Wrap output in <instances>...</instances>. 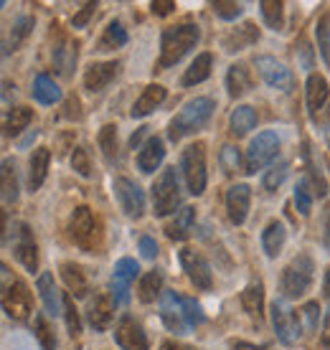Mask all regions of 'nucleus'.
I'll list each match as a JSON object with an SVG mask.
<instances>
[{"instance_id": "52", "label": "nucleus", "mask_w": 330, "mask_h": 350, "mask_svg": "<svg viewBox=\"0 0 330 350\" xmlns=\"http://www.w3.org/2000/svg\"><path fill=\"white\" fill-rule=\"evenodd\" d=\"M300 317L305 320V327L313 333V330H318V317H320V305L318 302H307V305L300 310Z\"/></svg>"}, {"instance_id": "29", "label": "nucleus", "mask_w": 330, "mask_h": 350, "mask_svg": "<svg viewBox=\"0 0 330 350\" xmlns=\"http://www.w3.org/2000/svg\"><path fill=\"white\" fill-rule=\"evenodd\" d=\"M287 241V228L282 221H270L267 228L262 231V249H264V254L275 259V256L282 252V246Z\"/></svg>"}, {"instance_id": "17", "label": "nucleus", "mask_w": 330, "mask_h": 350, "mask_svg": "<svg viewBox=\"0 0 330 350\" xmlns=\"http://www.w3.org/2000/svg\"><path fill=\"white\" fill-rule=\"evenodd\" d=\"M249 203H252V188L249 185H231L226 193V211H229V221L234 226H242L249 213Z\"/></svg>"}, {"instance_id": "28", "label": "nucleus", "mask_w": 330, "mask_h": 350, "mask_svg": "<svg viewBox=\"0 0 330 350\" xmlns=\"http://www.w3.org/2000/svg\"><path fill=\"white\" fill-rule=\"evenodd\" d=\"M252 87H254V79H252V71H249L246 64H234V66H229V74H226V89H229V94L236 99V96L246 94Z\"/></svg>"}, {"instance_id": "3", "label": "nucleus", "mask_w": 330, "mask_h": 350, "mask_svg": "<svg viewBox=\"0 0 330 350\" xmlns=\"http://www.w3.org/2000/svg\"><path fill=\"white\" fill-rule=\"evenodd\" d=\"M69 237L81 252L94 254L99 249V244H102V226H99L97 216L92 213V208H87V206L74 208L69 219Z\"/></svg>"}, {"instance_id": "40", "label": "nucleus", "mask_w": 330, "mask_h": 350, "mask_svg": "<svg viewBox=\"0 0 330 350\" xmlns=\"http://www.w3.org/2000/svg\"><path fill=\"white\" fill-rule=\"evenodd\" d=\"M99 148H102V155H105L107 163H114V160H117L120 142H117V127H114V124H105V127L99 130Z\"/></svg>"}, {"instance_id": "46", "label": "nucleus", "mask_w": 330, "mask_h": 350, "mask_svg": "<svg viewBox=\"0 0 330 350\" xmlns=\"http://www.w3.org/2000/svg\"><path fill=\"white\" fill-rule=\"evenodd\" d=\"M295 206H297V211H300L303 216H310V211H313V193H310V183H307V178L297 183Z\"/></svg>"}, {"instance_id": "1", "label": "nucleus", "mask_w": 330, "mask_h": 350, "mask_svg": "<svg viewBox=\"0 0 330 350\" xmlns=\"http://www.w3.org/2000/svg\"><path fill=\"white\" fill-rule=\"evenodd\" d=\"M199 26L196 23H181V26H170L163 31L160 38V59L155 64V71H165L175 66L193 46L199 44Z\"/></svg>"}, {"instance_id": "50", "label": "nucleus", "mask_w": 330, "mask_h": 350, "mask_svg": "<svg viewBox=\"0 0 330 350\" xmlns=\"http://www.w3.org/2000/svg\"><path fill=\"white\" fill-rule=\"evenodd\" d=\"M71 167L77 170L81 178H89L92 175V163H89V152L81 145L79 148H74V152H71Z\"/></svg>"}, {"instance_id": "44", "label": "nucleus", "mask_w": 330, "mask_h": 350, "mask_svg": "<svg viewBox=\"0 0 330 350\" xmlns=\"http://www.w3.org/2000/svg\"><path fill=\"white\" fill-rule=\"evenodd\" d=\"M218 163H221L226 175L239 173V170H242V155H239V148H234V145H224V148H221V155H218Z\"/></svg>"}, {"instance_id": "5", "label": "nucleus", "mask_w": 330, "mask_h": 350, "mask_svg": "<svg viewBox=\"0 0 330 350\" xmlns=\"http://www.w3.org/2000/svg\"><path fill=\"white\" fill-rule=\"evenodd\" d=\"M181 206V180L175 167H165L153 183V211L155 216H168Z\"/></svg>"}, {"instance_id": "49", "label": "nucleus", "mask_w": 330, "mask_h": 350, "mask_svg": "<svg viewBox=\"0 0 330 350\" xmlns=\"http://www.w3.org/2000/svg\"><path fill=\"white\" fill-rule=\"evenodd\" d=\"M64 315H66V327H69V335L77 338L81 333V325H79L77 307H74V297L71 295H64Z\"/></svg>"}, {"instance_id": "22", "label": "nucleus", "mask_w": 330, "mask_h": 350, "mask_svg": "<svg viewBox=\"0 0 330 350\" xmlns=\"http://www.w3.org/2000/svg\"><path fill=\"white\" fill-rule=\"evenodd\" d=\"M165 96H168V92H165V87H160V84H150V87H145L142 89V94L135 99V105H132V109H130L132 120L148 117L153 109H157V107L163 105Z\"/></svg>"}, {"instance_id": "54", "label": "nucleus", "mask_w": 330, "mask_h": 350, "mask_svg": "<svg viewBox=\"0 0 330 350\" xmlns=\"http://www.w3.org/2000/svg\"><path fill=\"white\" fill-rule=\"evenodd\" d=\"M140 254L145 256V259H155L157 256V244L153 237H142L140 239Z\"/></svg>"}, {"instance_id": "35", "label": "nucleus", "mask_w": 330, "mask_h": 350, "mask_svg": "<svg viewBox=\"0 0 330 350\" xmlns=\"http://www.w3.org/2000/svg\"><path fill=\"white\" fill-rule=\"evenodd\" d=\"M0 188H3V203H5V206L18 201V178H16V163H13V160H3Z\"/></svg>"}, {"instance_id": "45", "label": "nucleus", "mask_w": 330, "mask_h": 350, "mask_svg": "<svg viewBox=\"0 0 330 350\" xmlns=\"http://www.w3.org/2000/svg\"><path fill=\"white\" fill-rule=\"evenodd\" d=\"M34 327H36V338L44 345V350H56V335H53V327L49 325V320L44 315H36Z\"/></svg>"}, {"instance_id": "25", "label": "nucleus", "mask_w": 330, "mask_h": 350, "mask_svg": "<svg viewBox=\"0 0 330 350\" xmlns=\"http://www.w3.org/2000/svg\"><path fill=\"white\" fill-rule=\"evenodd\" d=\"M305 94H307V109H310V114L315 117V114L325 107V102H328V96H330V87H328V81H325V77L310 74V77H307Z\"/></svg>"}, {"instance_id": "26", "label": "nucleus", "mask_w": 330, "mask_h": 350, "mask_svg": "<svg viewBox=\"0 0 330 350\" xmlns=\"http://www.w3.org/2000/svg\"><path fill=\"white\" fill-rule=\"evenodd\" d=\"M193 224H196V208L193 206H183L175 213V219L165 226V234H168V239H173V241H183V239L191 237Z\"/></svg>"}, {"instance_id": "38", "label": "nucleus", "mask_w": 330, "mask_h": 350, "mask_svg": "<svg viewBox=\"0 0 330 350\" xmlns=\"http://www.w3.org/2000/svg\"><path fill=\"white\" fill-rule=\"evenodd\" d=\"M127 44V31L122 28L120 21H112L110 26L105 28V33L97 44V51H112V49H120V46Z\"/></svg>"}, {"instance_id": "23", "label": "nucleus", "mask_w": 330, "mask_h": 350, "mask_svg": "<svg viewBox=\"0 0 330 350\" xmlns=\"http://www.w3.org/2000/svg\"><path fill=\"white\" fill-rule=\"evenodd\" d=\"M49 163H51V150L36 148L28 158V188L38 191L44 185L46 175H49Z\"/></svg>"}, {"instance_id": "18", "label": "nucleus", "mask_w": 330, "mask_h": 350, "mask_svg": "<svg viewBox=\"0 0 330 350\" xmlns=\"http://www.w3.org/2000/svg\"><path fill=\"white\" fill-rule=\"evenodd\" d=\"M117 74H120V62L92 64V66L84 71V89L92 92V94H97V92H102Z\"/></svg>"}, {"instance_id": "41", "label": "nucleus", "mask_w": 330, "mask_h": 350, "mask_svg": "<svg viewBox=\"0 0 330 350\" xmlns=\"http://www.w3.org/2000/svg\"><path fill=\"white\" fill-rule=\"evenodd\" d=\"M31 28H34V18L31 16H21L13 23V31H10V38H8V44H5V53L10 51H18V46L26 41V36L31 33Z\"/></svg>"}, {"instance_id": "43", "label": "nucleus", "mask_w": 330, "mask_h": 350, "mask_svg": "<svg viewBox=\"0 0 330 350\" xmlns=\"http://www.w3.org/2000/svg\"><path fill=\"white\" fill-rule=\"evenodd\" d=\"M315 36H318V49H320L322 62L330 66V13H322V18L315 26Z\"/></svg>"}, {"instance_id": "27", "label": "nucleus", "mask_w": 330, "mask_h": 350, "mask_svg": "<svg viewBox=\"0 0 330 350\" xmlns=\"http://www.w3.org/2000/svg\"><path fill=\"white\" fill-rule=\"evenodd\" d=\"M61 277L66 282V287H69V295L71 297H87L89 292V280L84 269L74 262H64L61 264Z\"/></svg>"}, {"instance_id": "21", "label": "nucleus", "mask_w": 330, "mask_h": 350, "mask_svg": "<svg viewBox=\"0 0 330 350\" xmlns=\"http://www.w3.org/2000/svg\"><path fill=\"white\" fill-rule=\"evenodd\" d=\"M87 317H89V325L94 327L97 333H105L107 327L112 325V317H114L112 297H110V295H97V297L89 302Z\"/></svg>"}, {"instance_id": "19", "label": "nucleus", "mask_w": 330, "mask_h": 350, "mask_svg": "<svg viewBox=\"0 0 330 350\" xmlns=\"http://www.w3.org/2000/svg\"><path fill=\"white\" fill-rule=\"evenodd\" d=\"M77 41H71L69 36L59 33V38H56V44H53V53H51V62L53 66H56V71L59 74H64V77H69L71 69L77 66Z\"/></svg>"}, {"instance_id": "31", "label": "nucleus", "mask_w": 330, "mask_h": 350, "mask_svg": "<svg viewBox=\"0 0 330 350\" xmlns=\"http://www.w3.org/2000/svg\"><path fill=\"white\" fill-rule=\"evenodd\" d=\"M242 307L246 310V315L254 317V320L259 323L262 315H264V284H262L259 280L252 282V284L242 292Z\"/></svg>"}, {"instance_id": "62", "label": "nucleus", "mask_w": 330, "mask_h": 350, "mask_svg": "<svg viewBox=\"0 0 330 350\" xmlns=\"http://www.w3.org/2000/svg\"><path fill=\"white\" fill-rule=\"evenodd\" d=\"M322 342L330 348V315H328V320H325V333H322Z\"/></svg>"}, {"instance_id": "15", "label": "nucleus", "mask_w": 330, "mask_h": 350, "mask_svg": "<svg viewBox=\"0 0 330 350\" xmlns=\"http://www.w3.org/2000/svg\"><path fill=\"white\" fill-rule=\"evenodd\" d=\"M114 340L122 350H148V335L135 317L125 315L114 327Z\"/></svg>"}, {"instance_id": "60", "label": "nucleus", "mask_w": 330, "mask_h": 350, "mask_svg": "<svg viewBox=\"0 0 330 350\" xmlns=\"http://www.w3.org/2000/svg\"><path fill=\"white\" fill-rule=\"evenodd\" d=\"M163 350H196V348H188V345H181V342H165Z\"/></svg>"}, {"instance_id": "14", "label": "nucleus", "mask_w": 330, "mask_h": 350, "mask_svg": "<svg viewBox=\"0 0 330 350\" xmlns=\"http://www.w3.org/2000/svg\"><path fill=\"white\" fill-rule=\"evenodd\" d=\"M138 274H140V267L130 256H125V259H120V262L114 264L112 284H110V287H112L114 305H127V302H130V287Z\"/></svg>"}, {"instance_id": "2", "label": "nucleus", "mask_w": 330, "mask_h": 350, "mask_svg": "<svg viewBox=\"0 0 330 350\" xmlns=\"http://www.w3.org/2000/svg\"><path fill=\"white\" fill-rule=\"evenodd\" d=\"M214 109H216V102L211 96H196L191 102H186L181 112L175 114L173 120H170V124H168V137H170V142H178L186 135H193L196 130L206 127Z\"/></svg>"}, {"instance_id": "16", "label": "nucleus", "mask_w": 330, "mask_h": 350, "mask_svg": "<svg viewBox=\"0 0 330 350\" xmlns=\"http://www.w3.org/2000/svg\"><path fill=\"white\" fill-rule=\"evenodd\" d=\"M160 320H163L165 327L175 335H183L191 330L188 323H186V315H183L181 295H175V292H163V297H160Z\"/></svg>"}, {"instance_id": "59", "label": "nucleus", "mask_w": 330, "mask_h": 350, "mask_svg": "<svg viewBox=\"0 0 330 350\" xmlns=\"http://www.w3.org/2000/svg\"><path fill=\"white\" fill-rule=\"evenodd\" d=\"M322 226H325V246H328V252H330V208L325 211V224H322Z\"/></svg>"}, {"instance_id": "11", "label": "nucleus", "mask_w": 330, "mask_h": 350, "mask_svg": "<svg viewBox=\"0 0 330 350\" xmlns=\"http://www.w3.org/2000/svg\"><path fill=\"white\" fill-rule=\"evenodd\" d=\"M254 66L259 71V77L267 81V87L277 89V92H292L295 89V77L287 69L285 64L277 62L275 56H257Z\"/></svg>"}, {"instance_id": "58", "label": "nucleus", "mask_w": 330, "mask_h": 350, "mask_svg": "<svg viewBox=\"0 0 330 350\" xmlns=\"http://www.w3.org/2000/svg\"><path fill=\"white\" fill-rule=\"evenodd\" d=\"M234 350H270L267 345H252V342H234Z\"/></svg>"}, {"instance_id": "8", "label": "nucleus", "mask_w": 330, "mask_h": 350, "mask_svg": "<svg viewBox=\"0 0 330 350\" xmlns=\"http://www.w3.org/2000/svg\"><path fill=\"white\" fill-rule=\"evenodd\" d=\"M277 152H279L277 132H272V130L259 132V135L249 142L246 158H244V173L254 175L257 170H262L264 165H270L272 160L277 158Z\"/></svg>"}, {"instance_id": "6", "label": "nucleus", "mask_w": 330, "mask_h": 350, "mask_svg": "<svg viewBox=\"0 0 330 350\" xmlns=\"http://www.w3.org/2000/svg\"><path fill=\"white\" fill-rule=\"evenodd\" d=\"M181 170L191 196H201L206 191V145L203 142H193L183 150Z\"/></svg>"}, {"instance_id": "53", "label": "nucleus", "mask_w": 330, "mask_h": 350, "mask_svg": "<svg viewBox=\"0 0 330 350\" xmlns=\"http://www.w3.org/2000/svg\"><path fill=\"white\" fill-rule=\"evenodd\" d=\"M94 10H97V3H87V5L79 10L77 16H74V28H84V26H87V21L94 16Z\"/></svg>"}, {"instance_id": "12", "label": "nucleus", "mask_w": 330, "mask_h": 350, "mask_svg": "<svg viewBox=\"0 0 330 350\" xmlns=\"http://www.w3.org/2000/svg\"><path fill=\"white\" fill-rule=\"evenodd\" d=\"M10 231H13V254H16V259L28 271H36L38 269V246H36L31 226L23 224V221H16Z\"/></svg>"}, {"instance_id": "51", "label": "nucleus", "mask_w": 330, "mask_h": 350, "mask_svg": "<svg viewBox=\"0 0 330 350\" xmlns=\"http://www.w3.org/2000/svg\"><path fill=\"white\" fill-rule=\"evenodd\" d=\"M305 158H307V170H310V180H313L315 196H318V198H325V196H328V183H325V178L320 175L318 165L310 160V152H305Z\"/></svg>"}, {"instance_id": "34", "label": "nucleus", "mask_w": 330, "mask_h": 350, "mask_svg": "<svg viewBox=\"0 0 330 350\" xmlns=\"http://www.w3.org/2000/svg\"><path fill=\"white\" fill-rule=\"evenodd\" d=\"M160 295H163V271L153 269V271H148L142 280H140L138 297H140V302L150 305V302H155Z\"/></svg>"}, {"instance_id": "57", "label": "nucleus", "mask_w": 330, "mask_h": 350, "mask_svg": "<svg viewBox=\"0 0 330 350\" xmlns=\"http://www.w3.org/2000/svg\"><path fill=\"white\" fill-rule=\"evenodd\" d=\"M150 8H153L155 16H168V13H173L175 0H153V3H150Z\"/></svg>"}, {"instance_id": "32", "label": "nucleus", "mask_w": 330, "mask_h": 350, "mask_svg": "<svg viewBox=\"0 0 330 350\" xmlns=\"http://www.w3.org/2000/svg\"><path fill=\"white\" fill-rule=\"evenodd\" d=\"M36 289H38V295H41V302H44L46 312L53 317L59 315L61 299H59V289H56V284H53V274L44 271V274L38 277V282H36Z\"/></svg>"}, {"instance_id": "33", "label": "nucleus", "mask_w": 330, "mask_h": 350, "mask_svg": "<svg viewBox=\"0 0 330 350\" xmlns=\"http://www.w3.org/2000/svg\"><path fill=\"white\" fill-rule=\"evenodd\" d=\"M211 66H214V56L211 53H199L196 62L183 74V87H193V84L206 81L211 77Z\"/></svg>"}, {"instance_id": "37", "label": "nucleus", "mask_w": 330, "mask_h": 350, "mask_svg": "<svg viewBox=\"0 0 330 350\" xmlns=\"http://www.w3.org/2000/svg\"><path fill=\"white\" fill-rule=\"evenodd\" d=\"M34 96H36V102H41V105H56L61 99V89L56 87V81H53L51 77L38 74L34 81Z\"/></svg>"}, {"instance_id": "20", "label": "nucleus", "mask_w": 330, "mask_h": 350, "mask_svg": "<svg viewBox=\"0 0 330 350\" xmlns=\"http://www.w3.org/2000/svg\"><path fill=\"white\" fill-rule=\"evenodd\" d=\"M257 41H259V28L246 21V23H242L239 28L229 31V33L221 38V46H224V51L236 53V51H244V49L254 46Z\"/></svg>"}, {"instance_id": "42", "label": "nucleus", "mask_w": 330, "mask_h": 350, "mask_svg": "<svg viewBox=\"0 0 330 350\" xmlns=\"http://www.w3.org/2000/svg\"><path fill=\"white\" fill-rule=\"evenodd\" d=\"M287 173H290V163L287 160H279L277 165H272L267 173H264V178H262V188L267 193H275L279 188V185L285 183Z\"/></svg>"}, {"instance_id": "10", "label": "nucleus", "mask_w": 330, "mask_h": 350, "mask_svg": "<svg viewBox=\"0 0 330 350\" xmlns=\"http://www.w3.org/2000/svg\"><path fill=\"white\" fill-rule=\"evenodd\" d=\"M114 196H117V201H120V208L125 211V216L127 219H142V213H145V193L140 191V185L130 178H114Z\"/></svg>"}, {"instance_id": "24", "label": "nucleus", "mask_w": 330, "mask_h": 350, "mask_svg": "<svg viewBox=\"0 0 330 350\" xmlns=\"http://www.w3.org/2000/svg\"><path fill=\"white\" fill-rule=\"evenodd\" d=\"M165 158V145L160 137H148V142L138 152V167L142 173H155Z\"/></svg>"}, {"instance_id": "61", "label": "nucleus", "mask_w": 330, "mask_h": 350, "mask_svg": "<svg viewBox=\"0 0 330 350\" xmlns=\"http://www.w3.org/2000/svg\"><path fill=\"white\" fill-rule=\"evenodd\" d=\"M322 292H325V297L330 299V267L325 269V280H322Z\"/></svg>"}, {"instance_id": "47", "label": "nucleus", "mask_w": 330, "mask_h": 350, "mask_svg": "<svg viewBox=\"0 0 330 350\" xmlns=\"http://www.w3.org/2000/svg\"><path fill=\"white\" fill-rule=\"evenodd\" d=\"M214 13H216L218 18H224V21H234V18L242 16V3H236V0H216L214 5Z\"/></svg>"}, {"instance_id": "13", "label": "nucleus", "mask_w": 330, "mask_h": 350, "mask_svg": "<svg viewBox=\"0 0 330 350\" xmlns=\"http://www.w3.org/2000/svg\"><path fill=\"white\" fill-rule=\"evenodd\" d=\"M181 267L183 271L188 274V280L196 289H203L209 292L214 287V271H211L206 256L196 252V249H183L181 252Z\"/></svg>"}, {"instance_id": "36", "label": "nucleus", "mask_w": 330, "mask_h": 350, "mask_svg": "<svg viewBox=\"0 0 330 350\" xmlns=\"http://www.w3.org/2000/svg\"><path fill=\"white\" fill-rule=\"evenodd\" d=\"M31 122H34V109H28V107H13L5 114V135L8 137H18Z\"/></svg>"}, {"instance_id": "55", "label": "nucleus", "mask_w": 330, "mask_h": 350, "mask_svg": "<svg viewBox=\"0 0 330 350\" xmlns=\"http://www.w3.org/2000/svg\"><path fill=\"white\" fill-rule=\"evenodd\" d=\"M61 117H64V120H79V117H81V112H79V99H77V96H69V99H66V105H64V112H61Z\"/></svg>"}, {"instance_id": "9", "label": "nucleus", "mask_w": 330, "mask_h": 350, "mask_svg": "<svg viewBox=\"0 0 330 350\" xmlns=\"http://www.w3.org/2000/svg\"><path fill=\"white\" fill-rule=\"evenodd\" d=\"M3 310L10 320L16 323H26L31 312H34V297L31 289L23 280H13L3 284Z\"/></svg>"}, {"instance_id": "56", "label": "nucleus", "mask_w": 330, "mask_h": 350, "mask_svg": "<svg viewBox=\"0 0 330 350\" xmlns=\"http://www.w3.org/2000/svg\"><path fill=\"white\" fill-rule=\"evenodd\" d=\"M297 53H300V64H303V69H313V49H310V44H307L305 38L300 41Z\"/></svg>"}, {"instance_id": "7", "label": "nucleus", "mask_w": 330, "mask_h": 350, "mask_svg": "<svg viewBox=\"0 0 330 350\" xmlns=\"http://www.w3.org/2000/svg\"><path fill=\"white\" fill-rule=\"evenodd\" d=\"M272 325H275V333L277 340L287 348H292L300 342L303 335V325H300V315H297L292 307L287 305L285 297H277L272 302Z\"/></svg>"}, {"instance_id": "30", "label": "nucleus", "mask_w": 330, "mask_h": 350, "mask_svg": "<svg viewBox=\"0 0 330 350\" xmlns=\"http://www.w3.org/2000/svg\"><path fill=\"white\" fill-rule=\"evenodd\" d=\"M254 127H257V112H254V107H249V105L236 107L234 112H231V117H229V132H231L234 137L249 135Z\"/></svg>"}, {"instance_id": "39", "label": "nucleus", "mask_w": 330, "mask_h": 350, "mask_svg": "<svg viewBox=\"0 0 330 350\" xmlns=\"http://www.w3.org/2000/svg\"><path fill=\"white\" fill-rule=\"evenodd\" d=\"M262 18L272 31H282L285 28V3L279 0H262L259 3Z\"/></svg>"}, {"instance_id": "4", "label": "nucleus", "mask_w": 330, "mask_h": 350, "mask_svg": "<svg viewBox=\"0 0 330 350\" xmlns=\"http://www.w3.org/2000/svg\"><path fill=\"white\" fill-rule=\"evenodd\" d=\"M313 271L315 264L307 254H297L292 262L282 269V277H279V292L285 299H297L303 297L305 292L313 284Z\"/></svg>"}, {"instance_id": "48", "label": "nucleus", "mask_w": 330, "mask_h": 350, "mask_svg": "<svg viewBox=\"0 0 330 350\" xmlns=\"http://www.w3.org/2000/svg\"><path fill=\"white\" fill-rule=\"evenodd\" d=\"M181 305H183V315H186L188 327H196V325H201L206 320L203 312H201V305L193 297H181Z\"/></svg>"}]
</instances>
